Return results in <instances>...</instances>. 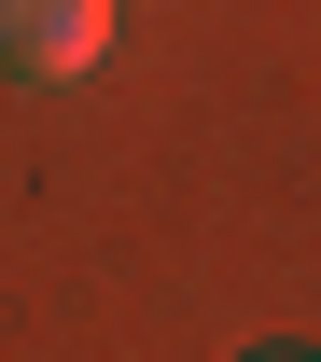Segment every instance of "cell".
<instances>
[{
    "instance_id": "1",
    "label": "cell",
    "mask_w": 321,
    "mask_h": 362,
    "mask_svg": "<svg viewBox=\"0 0 321 362\" xmlns=\"http://www.w3.org/2000/svg\"><path fill=\"white\" fill-rule=\"evenodd\" d=\"M112 56V0H0V70L14 84H84Z\"/></svg>"
},
{
    "instance_id": "2",
    "label": "cell",
    "mask_w": 321,
    "mask_h": 362,
    "mask_svg": "<svg viewBox=\"0 0 321 362\" xmlns=\"http://www.w3.org/2000/svg\"><path fill=\"white\" fill-rule=\"evenodd\" d=\"M252 362H308V349H252Z\"/></svg>"
}]
</instances>
